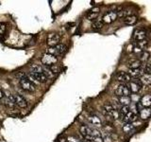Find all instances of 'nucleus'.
<instances>
[{"mask_svg": "<svg viewBox=\"0 0 151 142\" xmlns=\"http://www.w3.org/2000/svg\"><path fill=\"white\" fill-rule=\"evenodd\" d=\"M19 85H20L22 90H24V91L27 93H33L36 90V84H34L29 79H28L27 75V77L19 80Z\"/></svg>", "mask_w": 151, "mask_h": 142, "instance_id": "1", "label": "nucleus"}, {"mask_svg": "<svg viewBox=\"0 0 151 142\" xmlns=\"http://www.w3.org/2000/svg\"><path fill=\"white\" fill-rule=\"evenodd\" d=\"M27 77L34 84L45 83L48 80V77L42 72H30L27 75Z\"/></svg>", "mask_w": 151, "mask_h": 142, "instance_id": "2", "label": "nucleus"}, {"mask_svg": "<svg viewBox=\"0 0 151 142\" xmlns=\"http://www.w3.org/2000/svg\"><path fill=\"white\" fill-rule=\"evenodd\" d=\"M41 62L45 66L51 67V66H53L57 63V62H58V57L55 56V55L49 54V53H47V52H46V53H45L44 55L42 56Z\"/></svg>", "mask_w": 151, "mask_h": 142, "instance_id": "3", "label": "nucleus"}, {"mask_svg": "<svg viewBox=\"0 0 151 142\" xmlns=\"http://www.w3.org/2000/svg\"><path fill=\"white\" fill-rule=\"evenodd\" d=\"M129 88V91L132 94H138L143 87V83H141L140 79H132L127 84Z\"/></svg>", "mask_w": 151, "mask_h": 142, "instance_id": "4", "label": "nucleus"}, {"mask_svg": "<svg viewBox=\"0 0 151 142\" xmlns=\"http://www.w3.org/2000/svg\"><path fill=\"white\" fill-rule=\"evenodd\" d=\"M66 50H67V46L63 44H59L56 46L48 47V49H47L46 52L55 56H60V55H63Z\"/></svg>", "mask_w": 151, "mask_h": 142, "instance_id": "5", "label": "nucleus"}, {"mask_svg": "<svg viewBox=\"0 0 151 142\" xmlns=\"http://www.w3.org/2000/svg\"><path fill=\"white\" fill-rule=\"evenodd\" d=\"M114 94L116 96L119 97H129L130 96V91L129 88L127 84L125 83H120L114 90Z\"/></svg>", "mask_w": 151, "mask_h": 142, "instance_id": "6", "label": "nucleus"}, {"mask_svg": "<svg viewBox=\"0 0 151 142\" xmlns=\"http://www.w3.org/2000/svg\"><path fill=\"white\" fill-rule=\"evenodd\" d=\"M60 41V35L59 33H56V32L49 33L48 36L46 38V44L49 47L56 46L57 45H59Z\"/></svg>", "mask_w": 151, "mask_h": 142, "instance_id": "7", "label": "nucleus"}, {"mask_svg": "<svg viewBox=\"0 0 151 142\" xmlns=\"http://www.w3.org/2000/svg\"><path fill=\"white\" fill-rule=\"evenodd\" d=\"M117 18H118L117 12L114 11H111V12H108L104 14L102 17V22L104 24H111L114 21H116Z\"/></svg>", "mask_w": 151, "mask_h": 142, "instance_id": "8", "label": "nucleus"}, {"mask_svg": "<svg viewBox=\"0 0 151 142\" xmlns=\"http://www.w3.org/2000/svg\"><path fill=\"white\" fill-rule=\"evenodd\" d=\"M115 78L118 82H120L121 83H125V84L127 83H129L132 80L130 75L127 72H125V71H119V72H117V74L115 75Z\"/></svg>", "mask_w": 151, "mask_h": 142, "instance_id": "9", "label": "nucleus"}, {"mask_svg": "<svg viewBox=\"0 0 151 142\" xmlns=\"http://www.w3.org/2000/svg\"><path fill=\"white\" fill-rule=\"evenodd\" d=\"M146 37H147V32L144 28H137L133 32V40L136 42L145 40Z\"/></svg>", "mask_w": 151, "mask_h": 142, "instance_id": "10", "label": "nucleus"}, {"mask_svg": "<svg viewBox=\"0 0 151 142\" xmlns=\"http://www.w3.org/2000/svg\"><path fill=\"white\" fill-rule=\"evenodd\" d=\"M13 99H14V102H15V105L20 107V108H27L28 103L27 101L24 98L23 96L19 94H13Z\"/></svg>", "mask_w": 151, "mask_h": 142, "instance_id": "11", "label": "nucleus"}, {"mask_svg": "<svg viewBox=\"0 0 151 142\" xmlns=\"http://www.w3.org/2000/svg\"><path fill=\"white\" fill-rule=\"evenodd\" d=\"M79 133L85 138V140L92 141V128L86 125H81L79 127Z\"/></svg>", "mask_w": 151, "mask_h": 142, "instance_id": "12", "label": "nucleus"}, {"mask_svg": "<svg viewBox=\"0 0 151 142\" xmlns=\"http://www.w3.org/2000/svg\"><path fill=\"white\" fill-rule=\"evenodd\" d=\"M137 118H138V115H137V114L133 112H129L122 118V123H124V124H127V123H133L134 121L137 120Z\"/></svg>", "mask_w": 151, "mask_h": 142, "instance_id": "13", "label": "nucleus"}, {"mask_svg": "<svg viewBox=\"0 0 151 142\" xmlns=\"http://www.w3.org/2000/svg\"><path fill=\"white\" fill-rule=\"evenodd\" d=\"M135 13V11L134 9H132L130 8H127V9H121V12H117V15H118V18H126V17H129V16H132L134 15Z\"/></svg>", "mask_w": 151, "mask_h": 142, "instance_id": "14", "label": "nucleus"}, {"mask_svg": "<svg viewBox=\"0 0 151 142\" xmlns=\"http://www.w3.org/2000/svg\"><path fill=\"white\" fill-rule=\"evenodd\" d=\"M127 73L130 75L131 78L140 79L142 76L145 74V71H144V69H142V68H133V69H129Z\"/></svg>", "mask_w": 151, "mask_h": 142, "instance_id": "15", "label": "nucleus"}, {"mask_svg": "<svg viewBox=\"0 0 151 142\" xmlns=\"http://www.w3.org/2000/svg\"><path fill=\"white\" fill-rule=\"evenodd\" d=\"M88 121L94 127H100L102 125L101 120L96 115H94V114H91V115L88 116Z\"/></svg>", "mask_w": 151, "mask_h": 142, "instance_id": "16", "label": "nucleus"}, {"mask_svg": "<svg viewBox=\"0 0 151 142\" xmlns=\"http://www.w3.org/2000/svg\"><path fill=\"white\" fill-rule=\"evenodd\" d=\"M127 67L129 69H133V68H141V65H142V62L138 59V58H131L127 61Z\"/></svg>", "mask_w": 151, "mask_h": 142, "instance_id": "17", "label": "nucleus"}, {"mask_svg": "<svg viewBox=\"0 0 151 142\" xmlns=\"http://www.w3.org/2000/svg\"><path fill=\"white\" fill-rule=\"evenodd\" d=\"M140 104L143 108H150L151 107V95L147 94L141 98Z\"/></svg>", "mask_w": 151, "mask_h": 142, "instance_id": "18", "label": "nucleus"}, {"mask_svg": "<svg viewBox=\"0 0 151 142\" xmlns=\"http://www.w3.org/2000/svg\"><path fill=\"white\" fill-rule=\"evenodd\" d=\"M139 117L141 120H145L151 117V108H143L139 112Z\"/></svg>", "mask_w": 151, "mask_h": 142, "instance_id": "19", "label": "nucleus"}, {"mask_svg": "<svg viewBox=\"0 0 151 142\" xmlns=\"http://www.w3.org/2000/svg\"><path fill=\"white\" fill-rule=\"evenodd\" d=\"M122 21L127 26H133L137 23V21H138V17H137L136 15H132V16L126 17L124 19H122Z\"/></svg>", "mask_w": 151, "mask_h": 142, "instance_id": "20", "label": "nucleus"}, {"mask_svg": "<svg viewBox=\"0 0 151 142\" xmlns=\"http://www.w3.org/2000/svg\"><path fill=\"white\" fill-rule=\"evenodd\" d=\"M138 59L142 62V63H145V62H147L149 59H150V53H149V51L147 50H144V51H142L141 53L138 55Z\"/></svg>", "mask_w": 151, "mask_h": 142, "instance_id": "21", "label": "nucleus"}, {"mask_svg": "<svg viewBox=\"0 0 151 142\" xmlns=\"http://www.w3.org/2000/svg\"><path fill=\"white\" fill-rule=\"evenodd\" d=\"M118 101L121 104V106H129L131 103V99L130 97H119L118 98Z\"/></svg>", "mask_w": 151, "mask_h": 142, "instance_id": "22", "label": "nucleus"}, {"mask_svg": "<svg viewBox=\"0 0 151 142\" xmlns=\"http://www.w3.org/2000/svg\"><path fill=\"white\" fill-rule=\"evenodd\" d=\"M140 80H141V83H143V85H149L151 84V75L149 74H144L142 77L140 78Z\"/></svg>", "mask_w": 151, "mask_h": 142, "instance_id": "23", "label": "nucleus"}, {"mask_svg": "<svg viewBox=\"0 0 151 142\" xmlns=\"http://www.w3.org/2000/svg\"><path fill=\"white\" fill-rule=\"evenodd\" d=\"M30 70H31V72H42V73H45L44 66L40 65V64H33L30 66Z\"/></svg>", "mask_w": 151, "mask_h": 142, "instance_id": "24", "label": "nucleus"}, {"mask_svg": "<svg viewBox=\"0 0 151 142\" xmlns=\"http://www.w3.org/2000/svg\"><path fill=\"white\" fill-rule=\"evenodd\" d=\"M118 111H119L120 117L123 118V117H124L127 115V114H129V113L130 112V110H129V106H121Z\"/></svg>", "mask_w": 151, "mask_h": 142, "instance_id": "25", "label": "nucleus"}, {"mask_svg": "<svg viewBox=\"0 0 151 142\" xmlns=\"http://www.w3.org/2000/svg\"><path fill=\"white\" fill-rule=\"evenodd\" d=\"M135 128V125L133 124V123H127V124H124V126H123V131H124L125 133H130L131 131H133Z\"/></svg>", "mask_w": 151, "mask_h": 142, "instance_id": "26", "label": "nucleus"}, {"mask_svg": "<svg viewBox=\"0 0 151 142\" xmlns=\"http://www.w3.org/2000/svg\"><path fill=\"white\" fill-rule=\"evenodd\" d=\"M137 46H138L142 50H145V49H146L148 47V46H149V42L145 39V40H143V41L137 42Z\"/></svg>", "mask_w": 151, "mask_h": 142, "instance_id": "27", "label": "nucleus"}, {"mask_svg": "<svg viewBox=\"0 0 151 142\" xmlns=\"http://www.w3.org/2000/svg\"><path fill=\"white\" fill-rule=\"evenodd\" d=\"M104 26V23L102 21H93L92 23V28L93 30H99V28H102Z\"/></svg>", "mask_w": 151, "mask_h": 142, "instance_id": "28", "label": "nucleus"}, {"mask_svg": "<svg viewBox=\"0 0 151 142\" xmlns=\"http://www.w3.org/2000/svg\"><path fill=\"white\" fill-rule=\"evenodd\" d=\"M130 99H131V102H135V103H138V102H140V101H141V98H140V96L138 94H132V95H130Z\"/></svg>", "mask_w": 151, "mask_h": 142, "instance_id": "29", "label": "nucleus"}, {"mask_svg": "<svg viewBox=\"0 0 151 142\" xmlns=\"http://www.w3.org/2000/svg\"><path fill=\"white\" fill-rule=\"evenodd\" d=\"M97 16H98V13H96V12H90L87 14V19H88V20L93 21V20H94V19H96V18H97Z\"/></svg>", "mask_w": 151, "mask_h": 142, "instance_id": "30", "label": "nucleus"}, {"mask_svg": "<svg viewBox=\"0 0 151 142\" xmlns=\"http://www.w3.org/2000/svg\"><path fill=\"white\" fill-rule=\"evenodd\" d=\"M6 30H7V24L3 23V22H0V35L4 34Z\"/></svg>", "mask_w": 151, "mask_h": 142, "instance_id": "31", "label": "nucleus"}, {"mask_svg": "<svg viewBox=\"0 0 151 142\" xmlns=\"http://www.w3.org/2000/svg\"><path fill=\"white\" fill-rule=\"evenodd\" d=\"M144 71L145 74H149L151 75V64H145L144 65Z\"/></svg>", "mask_w": 151, "mask_h": 142, "instance_id": "32", "label": "nucleus"}, {"mask_svg": "<svg viewBox=\"0 0 151 142\" xmlns=\"http://www.w3.org/2000/svg\"><path fill=\"white\" fill-rule=\"evenodd\" d=\"M103 140L104 142H111V138L109 135H103Z\"/></svg>", "mask_w": 151, "mask_h": 142, "instance_id": "33", "label": "nucleus"}, {"mask_svg": "<svg viewBox=\"0 0 151 142\" xmlns=\"http://www.w3.org/2000/svg\"><path fill=\"white\" fill-rule=\"evenodd\" d=\"M133 49H134V45L131 44L129 45V46H127V51L129 52H133Z\"/></svg>", "mask_w": 151, "mask_h": 142, "instance_id": "34", "label": "nucleus"}, {"mask_svg": "<svg viewBox=\"0 0 151 142\" xmlns=\"http://www.w3.org/2000/svg\"><path fill=\"white\" fill-rule=\"evenodd\" d=\"M90 12H96V13H98V12H99V8H97V7H96V8H93Z\"/></svg>", "mask_w": 151, "mask_h": 142, "instance_id": "35", "label": "nucleus"}, {"mask_svg": "<svg viewBox=\"0 0 151 142\" xmlns=\"http://www.w3.org/2000/svg\"><path fill=\"white\" fill-rule=\"evenodd\" d=\"M4 97H5V94H4V92L2 91V90L0 89V101H1V99H3Z\"/></svg>", "mask_w": 151, "mask_h": 142, "instance_id": "36", "label": "nucleus"}, {"mask_svg": "<svg viewBox=\"0 0 151 142\" xmlns=\"http://www.w3.org/2000/svg\"><path fill=\"white\" fill-rule=\"evenodd\" d=\"M78 142H81V141H78Z\"/></svg>", "mask_w": 151, "mask_h": 142, "instance_id": "37", "label": "nucleus"}]
</instances>
